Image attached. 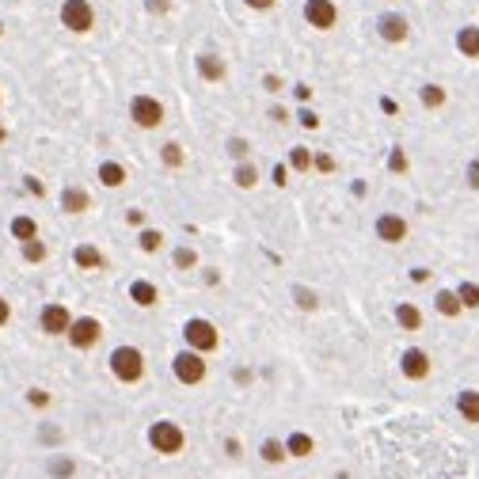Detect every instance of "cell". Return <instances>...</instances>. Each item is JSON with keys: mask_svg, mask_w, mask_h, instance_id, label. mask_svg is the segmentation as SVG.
I'll list each match as a JSON object with an SVG mask.
<instances>
[{"mask_svg": "<svg viewBox=\"0 0 479 479\" xmlns=\"http://www.w3.org/2000/svg\"><path fill=\"white\" fill-rule=\"evenodd\" d=\"M148 445H153V453H160V456H179L183 445H186V434H183L179 422L160 419L148 426Z\"/></svg>", "mask_w": 479, "mask_h": 479, "instance_id": "cell-1", "label": "cell"}, {"mask_svg": "<svg viewBox=\"0 0 479 479\" xmlns=\"http://www.w3.org/2000/svg\"><path fill=\"white\" fill-rule=\"evenodd\" d=\"M110 373H115V381H122V384H137L145 377V354H141L137 346H115V350H110Z\"/></svg>", "mask_w": 479, "mask_h": 479, "instance_id": "cell-2", "label": "cell"}, {"mask_svg": "<svg viewBox=\"0 0 479 479\" xmlns=\"http://www.w3.org/2000/svg\"><path fill=\"white\" fill-rule=\"evenodd\" d=\"M183 339H186V350H194V354H210V350H217L221 346V335H217V327L210 324V319H202V316H194V319H186L183 324Z\"/></svg>", "mask_w": 479, "mask_h": 479, "instance_id": "cell-3", "label": "cell"}, {"mask_svg": "<svg viewBox=\"0 0 479 479\" xmlns=\"http://www.w3.org/2000/svg\"><path fill=\"white\" fill-rule=\"evenodd\" d=\"M172 373H175V381H179V384L194 388V384L205 381V358H202V354H194V350H179L172 358Z\"/></svg>", "mask_w": 479, "mask_h": 479, "instance_id": "cell-4", "label": "cell"}, {"mask_svg": "<svg viewBox=\"0 0 479 479\" xmlns=\"http://www.w3.org/2000/svg\"><path fill=\"white\" fill-rule=\"evenodd\" d=\"M65 339L72 343V350H91L103 339V324L96 316H72V327L65 331Z\"/></svg>", "mask_w": 479, "mask_h": 479, "instance_id": "cell-5", "label": "cell"}, {"mask_svg": "<svg viewBox=\"0 0 479 479\" xmlns=\"http://www.w3.org/2000/svg\"><path fill=\"white\" fill-rule=\"evenodd\" d=\"M129 118H134V126H141V129H156L160 122H164V103L156 96H134L129 99Z\"/></svg>", "mask_w": 479, "mask_h": 479, "instance_id": "cell-6", "label": "cell"}, {"mask_svg": "<svg viewBox=\"0 0 479 479\" xmlns=\"http://www.w3.org/2000/svg\"><path fill=\"white\" fill-rule=\"evenodd\" d=\"M61 27H69V31H77V34H88L91 27H96V12H91L88 0H65L61 4Z\"/></svg>", "mask_w": 479, "mask_h": 479, "instance_id": "cell-7", "label": "cell"}, {"mask_svg": "<svg viewBox=\"0 0 479 479\" xmlns=\"http://www.w3.org/2000/svg\"><path fill=\"white\" fill-rule=\"evenodd\" d=\"M39 327H42V335H65L72 327V312L61 305V300H50V305H42V312H39Z\"/></svg>", "mask_w": 479, "mask_h": 479, "instance_id": "cell-8", "label": "cell"}, {"mask_svg": "<svg viewBox=\"0 0 479 479\" xmlns=\"http://www.w3.org/2000/svg\"><path fill=\"white\" fill-rule=\"evenodd\" d=\"M305 20H308V27H316V31H331V27L339 23V8H335L331 0H305Z\"/></svg>", "mask_w": 479, "mask_h": 479, "instance_id": "cell-9", "label": "cell"}, {"mask_svg": "<svg viewBox=\"0 0 479 479\" xmlns=\"http://www.w3.org/2000/svg\"><path fill=\"white\" fill-rule=\"evenodd\" d=\"M400 373L407 381H426L430 377V354L419 350V346H407V350L400 354Z\"/></svg>", "mask_w": 479, "mask_h": 479, "instance_id": "cell-10", "label": "cell"}, {"mask_svg": "<svg viewBox=\"0 0 479 479\" xmlns=\"http://www.w3.org/2000/svg\"><path fill=\"white\" fill-rule=\"evenodd\" d=\"M377 34L384 42H407V34H411V23H407V15H400V12H384L381 20H377Z\"/></svg>", "mask_w": 479, "mask_h": 479, "instance_id": "cell-11", "label": "cell"}, {"mask_svg": "<svg viewBox=\"0 0 479 479\" xmlns=\"http://www.w3.org/2000/svg\"><path fill=\"white\" fill-rule=\"evenodd\" d=\"M373 229H377L381 243H403V240H407V221H403L400 213H381Z\"/></svg>", "mask_w": 479, "mask_h": 479, "instance_id": "cell-12", "label": "cell"}, {"mask_svg": "<svg viewBox=\"0 0 479 479\" xmlns=\"http://www.w3.org/2000/svg\"><path fill=\"white\" fill-rule=\"evenodd\" d=\"M194 65H198V77L210 80V84H217V80L229 77V65H224V58H217V53H198Z\"/></svg>", "mask_w": 479, "mask_h": 479, "instance_id": "cell-13", "label": "cell"}, {"mask_svg": "<svg viewBox=\"0 0 479 479\" xmlns=\"http://www.w3.org/2000/svg\"><path fill=\"white\" fill-rule=\"evenodd\" d=\"M312 453H316V438H312V434H305V430H293V434L286 438V456L305 460V456H312Z\"/></svg>", "mask_w": 479, "mask_h": 479, "instance_id": "cell-14", "label": "cell"}, {"mask_svg": "<svg viewBox=\"0 0 479 479\" xmlns=\"http://www.w3.org/2000/svg\"><path fill=\"white\" fill-rule=\"evenodd\" d=\"M72 262H77L80 270H103L107 267V259H103V251L96 243H80V248L72 251Z\"/></svg>", "mask_w": 479, "mask_h": 479, "instance_id": "cell-15", "label": "cell"}, {"mask_svg": "<svg viewBox=\"0 0 479 479\" xmlns=\"http://www.w3.org/2000/svg\"><path fill=\"white\" fill-rule=\"evenodd\" d=\"M61 210L65 213H88L91 210L88 191H80V186H65V191H61Z\"/></svg>", "mask_w": 479, "mask_h": 479, "instance_id": "cell-16", "label": "cell"}, {"mask_svg": "<svg viewBox=\"0 0 479 479\" xmlns=\"http://www.w3.org/2000/svg\"><path fill=\"white\" fill-rule=\"evenodd\" d=\"M129 300H134L137 308H153L160 293H156V286L153 281H145V278H137V281H129Z\"/></svg>", "mask_w": 479, "mask_h": 479, "instance_id": "cell-17", "label": "cell"}, {"mask_svg": "<svg viewBox=\"0 0 479 479\" xmlns=\"http://www.w3.org/2000/svg\"><path fill=\"white\" fill-rule=\"evenodd\" d=\"M99 183L110 186V191H118V186L126 183V167H122L118 160H103L99 164Z\"/></svg>", "mask_w": 479, "mask_h": 479, "instance_id": "cell-18", "label": "cell"}, {"mask_svg": "<svg viewBox=\"0 0 479 479\" xmlns=\"http://www.w3.org/2000/svg\"><path fill=\"white\" fill-rule=\"evenodd\" d=\"M456 50L464 53V58H479V27H460L456 31Z\"/></svg>", "mask_w": 479, "mask_h": 479, "instance_id": "cell-19", "label": "cell"}, {"mask_svg": "<svg viewBox=\"0 0 479 479\" xmlns=\"http://www.w3.org/2000/svg\"><path fill=\"white\" fill-rule=\"evenodd\" d=\"M396 324L403 327V331H419V327H422V312L411 305V300H400V305H396Z\"/></svg>", "mask_w": 479, "mask_h": 479, "instance_id": "cell-20", "label": "cell"}, {"mask_svg": "<svg viewBox=\"0 0 479 479\" xmlns=\"http://www.w3.org/2000/svg\"><path fill=\"white\" fill-rule=\"evenodd\" d=\"M12 240H39V221L34 217H27V213H20V217H12Z\"/></svg>", "mask_w": 479, "mask_h": 479, "instance_id": "cell-21", "label": "cell"}, {"mask_svg": "<svg viewBox=\"0 0 479 479\" xmlns=\"http://www.w3.org/2000/svg\"><path fill=\"white\" fill-rule=\"evenodd\" d=\"M456 411H460V419H468V422H479V392L475 388H464L456 396Z\"/></svg>", "mask_w": 479, "mask_h": 479, "instance_id": "cell-22", "label": "cell"}, {"mask_svg": "<svg viewBox=\"0 0 479 479\" xmlns=\"http://www.w3.org/2000/svg\"><path fill=\"white\" fill-rule=\"evenodd\" d=\"M259 456H262V464H286V441H278V438H267L259 445Z\"/></svg>", "mask_w": 479, "mask_h": 479, "instance_id": "cell-23", "label": "cell"}, {"mask_svg": "<svg viewBox=\"0 0 479 479\" xmlns=\"http://www.w3.org/2000/svg\"><path fill=\"white\" fill-rule=\"evenodd\" d=\"M232 179H236L240 191H251V186L259 183V167H255V164H248V160H240L236 172H232Z\"/></svg>", "mask_w": 479, "mask_h": 479, "instance_id": "cell-24", "label": "cell"}, {"mask_svg": "<svg viewBox=\"0 0 479 479\" xmlns=\"http://www.w3.org/2000/svg\"><path fill=\"white\" fill-rule=\"evenodd\" d=\"M46 468H50V475H53V479H69L72 472H77V460H72V456H61V453H53L50 460H46Z\"/></svg>", "mask_w": 479, "mask_h": 479, "instance_id": "cell-25", "label": "cell"}, {"mask_svg": "<svg viewBox=\"0 0 479 479\" xmlns=\"http://www.w3.org/2000/svg\"><path fill=\"white\" fill-rule=\"evenodd\" d=\"M50 259V248L42 243V236L39 240H27L23 243V262H31V267H39V262H46Z\"/></svg>", "mask_w": 479, "mask_h": 479, "instance_id": "cell-26", "label": "cell"}, {"mask_svg": "<svg viewBox=\"0 0 479 479\" xmlns=\"http://www.w3.org/2000/svg\"><path fill=\"white\" fill-rule=\"evenodd\" d=\"M434 308L441 316H460V300L453 289H438V297H434Z\"/></svg>", "mask_w": 479, "mask_h": 479, "instance_id": "cell-27", "label": "cell"}, {"mask_svg": "<svg viewBox=\"0 0 479 479\" xmlns=\"http://www.w3.org/2000/svg\"><path fill=\"white\" fill-rule=\"evenodd\" d=\"M453 293L460 300V308H479V286H475V281H460Z\"/></svg>", "mask_w": 479, "mask_h": 479, "instance_id": "cell-28", "label": "cell"}, {"mask_svg": "<svg viewBox=\"0 0 479 479\" xmlns=\"http://www.w3.org/2000/svg\"><path fill=\"white\" fill-rule=\"evenodd\" d=\"M137 243H141V251H145V255H156V251L164 248V232H160V229H145L137 236Z\"/></svg>", "mask_w": 479, "mask_h": 479, "instance_id": "cell-29", "label": "cell"}, {"mask_svg": "<svg viewBox=\"0 0 479 479\" xmlns=\"http://www.w3.org/2000/svg\"><path fill=\"white\" fill-rule=\"evenodd\" d=\"M419 99H422V107H441V103H445V88H441V84H426V88L419 91Z\"/></svg>", "mask_w": 479, "mask_h": 479, "instance_id": "cell-30", "label": "cell"}, {"mask_svg": "<svg viewBox=\"0 0 479 479\" xmlns=\"http://www.w3.org/2000/svg\"><path fill=\"white\" fill-rule=\"evenodd\" d=\"M160 160H164V164L167 167H183V145H175V141H167V145L164 148H160Z\"/></svg>", "mask_w": 479, "mask_h": 479, "instance_id": "cell-31", "label": "cell"}, {"mask_svg": "<svg viewBox=\"0 0 479 479\" xmlns=\"http://www.w3.org/2000/svg\"><path fill=\"white\" fill-rule=\"evenodd\" d=\"M293 297H297V308H305V312H316V308H319V297L312 293V289H305V286H293Z\"/></svg>", "mask_w": 479, "mask_h": 479, "instance_id": "cell-32", "label": "cell"}, {"mask_svg": "<svg viewBox=\"0 0 479 479\" xmlns=\"http://www.w3.org/2000/svg\"><path fill=\"white\" fill-rule=\"evenodd\" d=\"M289 167H293V172H308V167H312V153H308L305 145H297L293 153H289Z\"/></svg>", "mask_w": 479, "mask_h": 479, "instance_id": "cell-33", "label": "cell"}, {"mask_svg": "<svg viewBox=\"0 0 479 479\" xmlns=\"http://www.w3.org/2000/svg\"><path fill=\"white\" fill-rule=\"evenodd\" d=\"M175 267H179V270H194V267H198V251H194V248H179V251H175Z\"/></svg>", "mask_w": 479, "mask_h": 479, "instance_id": "cell-34", "label": "cell"}, {"mask_svg": "<svg viewBox=\"0 0 479 479\" xmlns=\"http://www.w3.org/2000/svg\"><path fill=\"white\" fill-rule=\"evenodd\" d=\"M27 403H31V407H39V411H46L53 403V396L46 388H27Z\"/></svg>", "mask_w": 479, "mask_h": 479, "instance_id": "cell-35", "label": "cell"}, {"mask_svg": "<svg viewBox=\"0 0 479 479\" xmlns=\"http://www.w3.org/2000/svg\"><path fill=\"white\" fill-rule=\"evenodd\" d=\"M388 167H392V172H396V175H403V172H407V153H403V148H392V156H388Z\"/></svg>", "mask_w": 479, "mask_h": 479, "instance_id": "cell-36", "label": "cell"}, {"mask_svg": "<svg viewBox=\"0 0 479 479\" xmlns=\"http://www.w3.org/2000/svg\"><path fill=\"white\" fill-rule=\"evenodd\" d=\"M248 148H251V145H248L243 137H232V141H229V156H236V160L248 156Z\"/></svg>", "mask_w": 479, "mask_h": 479, "instance_id": "cell-37", "label": "cell"}, {"mask_svg": "<svg viewBox=\"0 0 479 479\" xmlns=\"http://www.w3.org/2000/svg\"><path fill=\"white\" fill-rule=\"evenodd\" d=\"M297 118H300V126H305V129H319V115H316V110H308V107H305Z\"/></svg>", "mask_w": 479, "mask_h": 479, "instance_id": "cell-38", "label": "cell"}, {"mask_svg": "<svg viewBox=\"0 0 479 479\" xmlns=\"http://www.w3.org/2000/svg\"><path fill=\"white\" fill-rule=\"evenodd\" d=\"M8 324H12V300L0 297V327H8Z\"/></svg>", "mask_w": 479, "mask_h": 479, "instance_id": "cell-39", "label": "cell"}, {"mask_svg": "<svg viewBox=\"0 0 479 479\" xmlns=\"http://www.w3.org/2000/svg\"><path fill=\"white\" fill-rule=\"evenodd\" d=\"M262 88H267V91H274V96H278V91H281V77H274V72H267V77H262Z\"/></svg>", "mask_w": 479, "mask_h": 479, "instance_id": "cell-40", "label": "cell"}, {"mask_svg": "<svg viewBox=\"0 0 479 479\" xmlns=\"http://www.w3.org/2000/svg\"><path fill=\"white\" fill-rule=\"evenodd\" d=\"M289 183V167L286 164H274V186H286Z\"/></svg>", "mask_w": 479, "mask_h": 479, "instance_id": "cell-41", "label": "cell"}, {"mask_svg": "<svg viewBox=\"0 0 479 479\" xmlns=\"http://www.w3.org/2000/svg\"><path fill=\"white\" fill-rule=\"evenodd\" d=\"M312 167H319V172H335V160L331 156H312Z\"/></svg>", "mask_w": 479, "mask_h": 479, "instance_id": "cell-42", "label": "cell"}, {"mask_svg": "<svg viewBox=\"0 0 479 479\" xmlns=\"http://www.w3.org/2000/svg\"><path fill=\"white\" fill-rule=\"evenodd\" d=\"M27 191H31V194H39V198H42V194H46V183H39L34 175H27Z\"/></svg>", "mask_w": 479, "mask_h": 479, "instance_id": "cell-43", "label": "cell"}, {"mask_svg": "<svg viewBox=\"0 0 479 479\" xmlns=\"http://www.w3.org/2000/svg\"><path fill=\"white\" fill-rule=\"evenodd\" d=\"M145 4H148V12H167V8H172V0H145Z\"/></svg>", "mask_w": 479, "mask_h": 479, "instance_id": "cell-44", "label": "cell"}, {"mask_svg": "<svg viewBox=\"0 0 479 479\" xmlns=\"http://www.w3.org/2000/svg\"><path fill=\"white\" fill-rule=\"evenodd\" d=\"M248 8H255V12H267V8H274V0H243Z\"/></svg>", "mask_w": 479, "mask_h": 479, "instance_id": "cell-45", "label": "cell"}, {"mask_svg": "<svg viewBox=\"0 0 479 479\" xmlns=\"http://www.w3.org/2000/svg\"><path fill=\"white\" fill-rule=\"evenodd\" d=\"M126 221H129V224H145V213H141V210H129Z\"/></svg>", "mask_w": 479, "mask_h": 479, "instance_id": "cell-46", "label": "cell"}, {"mask_svg": "<svg viewBox=\"0 0 479 479\" xmlns=\"http://www.w3.org/2000/svg\"><path fill=\"white\" fill-rule=\"evenodd\" d=\"M297 99L308 103V99H312V88H308V84H297Z\"/></svg>", "mask_w": 479, "mask_h": 479, "instance_id": "cell-47", "label": "cell"}, {"mask_svg": "<svg viewBox=\"0 0 479 479\" xmlns=\"http://www.w3.org/2000/svg\"><path fill=\"white\" fill-rule=\"evenodd\" d=\"M224 449H229V456H240V441H236V438L224 441Z\"/></svg>", "mask_w": 479, "mask_h": 479, "instance_id": "cell-48", "label": "cell"}, {"mask_svg": "<svg viewBox=\"0 0 479 479\" xmlns=\"http://www.w3.org/2000/svg\"><path fill=\"white\" fill-rule=\"evenodd\" d=\"M270 118H274V122H289V115L281 107H270Z\"/></svg>", "mask_w": 479, "mask_h": 479, "instance_id": "cell-49", "label": "cell"}, {"mask_svg": "<svg viewBox=\"0 0 479 479\" xmlns=\"http://www.w3.org/2000/svg\"><path fill=\"white\" fill-rule=\"evenodd\" d=\"M468 183L479 186V164H472V172H468Z\"/></svg>", "mask_w": 479, "mask_h": 479, "instance_id": "cell-50", "label": "cell"}, {"mask_svg": "<svg viewBox=\"0 0 479 479\" xmlns=\"http://www.w3.org/2000/svg\"><path fill=\"white\" fill-rule=\"evenodd\" d=\"M4 137H8V129H4V126H0V141H4Z\"/></svg>", "mask_w": 479, "mask_h": 479, "instance_id": "cell-51", "label": "cell"}, {"mask_svg": "<svg viewBox=\"0 0 479 479\" xmlns=\"http://www.w3.org/2000/svg\"><path fill=\"white\" fill-rule=\"evenodd\" d=\"M0 99H4V96H0Z\"/></svg>", "mask_w": 479, "mask_h": 479, "instance_id": "cell-52", "label": "cell"}]
</instances>
